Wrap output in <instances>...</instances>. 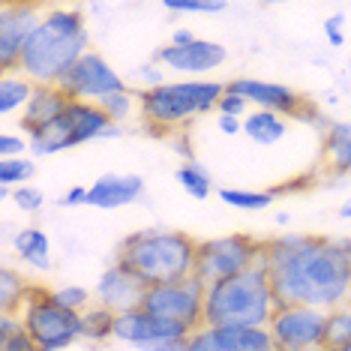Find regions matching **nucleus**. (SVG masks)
I'll use <instances>...</instances> for the list:
<instances>
[{
    "mask_svg": "<svg viewBox=\"0 0 351 351\" xmlns=\"http://www.w3.org/2000/svg\"><path fill=\"white\" fill-rule=\"evenodd\" d=\"M36 174V162L27 156L19 159H0V195H12L15 186H25V183L34 180Z\"/></svg>",
    "mask_w": 351,
    "mask_h": 351,
    "instance_id": "bb28decb",
    "label": "nucleus"
},
{
    "mask_svg": "<svg viewBox=\"0 0 351 351\" xmlns=\"http://www.w3.org/2000/svg\"><path fill=\"white\" fill-rule=\"evenodd\" d=\"M324 346L327 348H348L351 346V303L337 306L327 313V330H324Z\"/></svg>",
    "mask_w": 351,
    "mask_h": 351,
    "instance_id": "c756f323",
    "label": "nucleus"
},
{
    "mask_svg": "<svg viewBox=\"0 0 351 351\" xmlns=\"http://www.w3.org/2000/svg\"><path fill=\"white\" fill-rule=\"evenodd\" d=\"M58 87L73 102H102L106 97H111V93L130 90L123 78L117 75V69H111V63L102 58L99 51H87L84 58L60 78Z\"/></svg>",
    "mask_w": 351,
    "mask_h": 351,
    "instance_id": "f8f14e48",
    "label": "nucleus"
},
{
    "mask_svg": "<svg viewBox=\"0 0 351 351\" xmlns=\"http://www.w3.org/2000/svg\"><path fill=\"white\" fill-rule=\"evenodd\" d=\"M226 351H276L267 327H213Z\"/></svg>",
    "mask_w": 351,
    "mask_h": 351,
    "instance_id": "4be33fe9",
    "label": "nucleus"
},
{
    "mask_svg": "<svg viewBox=\"0 0 351 351\" xmlns=\"http://www.w3.org/2000/svg\"><path fill=\"white\" fill-rule=\"evenodd\" d=\"M276 351H322L327 313L315 306H279L267 324Z\"/></svg>",
    "mask_w": 351,
    "mask_h": 351,
    "instance_id": "9d476101",
    "label": "nucleus"
},
{
    "mask_svg": "<svg viewBox=\"0 0 351 351\" xmlns=\"http://www.w3.org/2000/svg\"><path fill=\"white\" fill-rule=\"evenodd\" d=\"M333 241H337V246L342 250V255H346V258L351 261V234H346V237H333Z\"/></svg>",
    "mask_w": 351,
    "mask_h": 351,
    "instance_id": "c03bdc74",
    "label": "nucleus"
},
{
    "mask_svg": "<svg viewBox=\"0 0 351 351\" xmlns=\"http://www.w3.org/2000/svg\"><path fill=\"white\" fill-rule=\"evenodd\" d=\"M51 298L60 303L63 309H75V313H84L87 303H90V291L84 285H60V289L51 291Z\"/></svg>",
    "mask_w": 351,
    "mask_h": 351,
    "instance_id": "2f4dec72",
    "label": "nucleus"
},
{
    "mask_svg": "<svg viewBox=\"0 0 351 351\" xmlns=\"http://www.w3.org/2000/svg\"><path fill=\"white\" fill-rule=\"evenodd\" d=\"M189 327L180 322H169L162 315H154L147 309H132V313L117 315L114 322V339L126 342V346H135L141 351H147L150 346H159V342H171V339H186Z\"/></svg>",
    "mask_w": 351,
    "mask_h": 351,
    "instance_id": "ddd939ff",
    "label": "nucleus"
},
{
    "mask_svg": "<svg viewBox=\"0 0 351 351\" xmlns=\"http://www.w3.org/2000/svg\"><path fill=\"white\" fill-rule=\"evenodd\" d=\"M69 102L73 99H69L58 84H36L34 97H30V102L25 106V111H21V117H19L21 132L34 135L39 130H45V126L58 123L60 117L66 114Z\"/></svg>",
    "mask_w": 351,
    "mask_h": 351,
    "instance_id": "a211bd4d",
    "label": "nucleus"
},
{
    "mask_svg": "<svg viewBox=\"0 0 351 351\" xmlns=\"http://www.w3.org/2000/svg\"><path fill=\"white\" fill-rule=\"evenodd\" d=\"M289 219H291L289 213H279V217H276V222H279V226H289Z\"/></svg>",
    "mask_w": 351,
    "mask_h": 351,
    "instance_id": "49530a36",
    "label": "nucleus"
},
{
    "mask_svg": "<svg viewBox=\"0 0 351 351\" xmlns=\"http://www.w3.org/2000/svg\"><path fill=\"white\" fill-rule=\"evenodd\" d=\"M45 10L49 6L25 3V0H3L0 3V69H3V75L19 73L21 54L43 21Z\"/></svg>",
    "mask_w": 351,
    "mask_h": 351,
    "instance_id": "9b49d317",
    "label": "nucleus"
},
{
    "mask_svg": "<svg viewBox=\"0 0 351 351\" xmlns=\"http://www.w3.org/2000/svg\"><path fill=\"white\" fill-rule=\"evenodd\" d=\"M174 178H178L180 183V189H186V195L189 198H207L213 193V180H210V174L204 171V165H198L195 159H186L183 165H178V171H174Z\"/></svg>",
    "mask_w": 351,
    "mask_h": 351,
    "instance_id": "cd10ccee",
    "label": "nucleus"
},
{
    "mask_svg": "<svg viewBox=\"0 0 351 351\" xmlns=\"http://www.w3.org/2000/svg\"><path fill=\"white\" fill-rule=\"evenodd\" d=\"M195 39H198V36H195L189 27H178V30L171 34V45H189V43H195Z\"/></svg>",
    "mask_w": 351,
    "mask_h": 351,
    "instance_id": "79ce46f5",
    "label": "nucleus"
},
{
    "mask_svg": "<svg viewBox=\"0 0 351 351\" xmlns=\"http://www.w3.org/2000/svg\"><path fill=\"white\" fill-rule=\"evenodd\" d=\"M12 250L21 255V261L34 265L36 270H51V237L43 228L27 226V228L15 231Z\"/></svg>",
    "mask_w": 351,
    "mask_h": 351,
    "instance_id": "aec40b11",
    "label": "nucleus"
},
{
    "mask_svg": "<svg viewBox=\"0 0 351 351\" xmlns=\"http://www.w3.org/2000/svg\"><path fill=\"white\" fill-rule=\"evenodd\" d=\"M93 294H97L99 306L123 315V313H132V309H141L145 294H147V282L138 274H132L126 265L114 261V265H108L106 270H102Z\"/></svg>",
    "mask_w": 351,
    "mask_h": 351,
    "instance_id": "2eb2a0df",
    "label": "nucleus"
},
{
    "mask_svg": "<svg viewBox=\"0 0 351 351\" xmlns=\"http://www.w3.org/2000/svg\"><path fill=\"white\" fill-rule=\"evenodd\" d=\"M21 322H25L27 333L34 337L39 351H63L82 337V313L75 309H63L51 291L34 285L27 294V303L21 309Z\"/></svg>",
    "mask_w": 351,
    "mask_h": 351,
    "instance_id": "423d86ee",
    "label": "nucleus"
},
{
    "mask_svg": "<svg viewBox=\"0 0 351 351\" xmlns=\"http://www.w3.org/2000/svg\"><path fill=\"white\" fill-rule=\"evenodd\" d=\"M102 108H106V114L111 117L114 123L121 121H130L135 106H138V97H135V90H121V93H111V97H106L99 102Z\"/></svg>",
    "mask_w": 351,
    "mask_h": 351,
    "instance_id": "7c9ffc66",
    "label": "nucleus"
},
{
    "mask_svg": "<svg viewBox=\"0 0 351 351\" xmlns=\"http://www.w3.org/2000/svg\"><path fill=\"white\" fill-rule=\"evenodd\" d=\"M36 84L21 73H6L0 78V114L10 117L15 111H25V106L34 97Z\"/></svg>",
    "mask_w": 351,
    "mask_h": 351,
    "instance_id": "b1692460",
    "label": "nucleus"
},
{
    "mask_svg": "<svg viewBox=\"0 0 351 351\" xmlns=\"http://www.w3.org/2000/svg\"><path fill=\"white\" fill-rule=\"evenodd\" d=\"M342 351H351V346H348V348H342Z\"/></svg>",
    "mask_w": 351,
    "mask_h": 351,
    "instance_id": "09e8293b",
    "label": "nucleus"
},
{
    "mask_svg": "<svg viewBox=\"0 0 351 351\" xmlns=\"http://www.w3.org/2000/svg\"><path fill=\"white\" fill-rule=\"evenodd\" d=\"M189 339V337H186ZM186 339H171V342H159V346H150L147 351H186Z\"/></svg>",
    "mask_w": 351,
    "mask_h": 351,
    "instance_id": "37998d69",
    "label": "nucleus"
},
{
    "mask_svg": "<svg viewBox=\"0 0 351 351\" xmlns=\"http://www.w3.org/2000/svg\"><path fill=\"white\" fill-rule=\"evenodd\" d=\"M145 195V180L141 174H117L108 171L87 186V204L99 207V210H117V207L135 204Z\"/></svg>",
    "mask_w": 351,
    "mask_h": 351,
    "instance_id": "f3484780",
    "label": "nucleus"
},
{
    "mask_svg": "<svg viewBox=\"0 0 351 351\" xmlns=\"http://www.w3.org/2000/svg\"><path fill=\"white\" fill-rule=\"evenodd\" d=\"M322 154L333 174H351V123L330 121L322 135Z\"/></svg>",
    "mask_w": 351,
    "mask_h": 351,
    "instance_id": "6ab92c4d",
    "label": "nucleus"
},
{
    "mask_svg": "<svg viewBox=\"0 0 351 351\" xmlns=\"http://www.w3.org/2000/svg\"><path fill=\"white\" fill-rule=\"evenodd\" d=\"M12 202L21 207V213H39L45 204V193L34 183H25V186H15L12 189Z\"/></svg>",
    "mask_w": 351,
    "mask_h": 351,
    "instance_id": "72a5a7b5",
    "label": "nucleus"
},
{
    "mask_svg": "<svg viewBox=\"0 0 351 351\" xmlns=\"http://www.w3.org/2000/svg\"><path fill=\"white\" fill-rule=\"evenodd\" d=\"M322 351H337V348H322Z\"/></svg>",
    "mask_w": 351,
    "mask_h": 351,
    "instance_id": "de8ad7c7",
    "label": "nucleus"
},
{
    "mask_svg": "<svg viewBox=\"0 0 351 351\" xmlns=\"http://www.w3.org/2000/svg\"><path fill=\"white\" fill-rule=\"evenodd\" d=\"M274 189H219V202L228 207H237V210L255 213L265 210V207L274 204Z\"/></svg>",
    "mask_w": 351,
    "mask_h": 351,
    "instance_id": "c85d7f7f",
    "label": "nucleus"
},
{
    "mask_svg": "<svg viewBox=\"0 0 351 351\" xmlns=\"http://www.w3.org/2000/svg\"><path fill=\"white\" fill-rule=\"evenodd\" d=\"M60 207H78V204H87V186H73L66 189L60 198H58Z\"/></svg>",
    "mask_w": 351,
    "mask_h": 351,
    "instance_id": "ea45409f",
    "label": "nucleus"
},
{
    "mask_svg": "<svg viewBox=\"0 0 351 351\" xmlns=\"http://www.w3.org/2000/svg\"><path fill=\"white\" fill-rule=\"evenodd\" d=\"M135 75H138V82H141V90L165 84V69L159 66V63H141V66L135 69Z\"/></svg>",
    "mask_w": 351,
    "mask_h": 351,
    "instance_id": "58836bf2",
    "label": "nucleus"
},
{
    "mask_svg": "<svg viewBox=\"0 0 351 351\" xmlns=\"http://www.w3.org/2000/svg\"><path fill=\"white\" fill-rule=\"evenodd\" d=\"M285 130H289V123L279 114H274V111L252 108L250 114L243 117V135L252 145H261V147H270V145H276V141H282Z\"/></svg>",
    "mask_w": 351,
    "mask_h": 351,
    "instance_id": "412c9836",
    "label": "nucleus"
},
{
    "mask_svg": "<svg viewBox=\"0 0 351 351\" xmlns=\"http://www.w3.org/2000/svg\"><path fill=\"white\" fill-rule=\"evenodd\" d=\"M217 126H219L222 135H241V132H243V121H241V117H226V114H219V117H217Z\"/></svg>",
    "mask_w": 351,
    "mask_h": 351,
    "instance_id": "a19ab883",
    "label": "nucleus"
},
{
    "mask_svg": "<svg viewBox=\"0 0 351 351\" xmlns=\"http://www.w3.org/2000/svg\"><path fill=\"white\" fill-rule=\"evenodd\" d=\"M261 255H265V241H258L252 234L207 237V241H198L195 276L204 285H213L219 279L237 276L243 270L261 265Z\"/></svg>",
    "mask_w": 351,
    "mask_h": 351,
    "instance_id": "0eeeda50",
    "label": "nucleus"
},
{
    "mask_svg": "<svg viewBox=\"0 0 351 351\" xmlns=\"http://www.w3.org/2000/svg\"><path fill=\"white\" fill-rule=\"evenodd\" d=\"M279 309L265 265L207 285L204 327H267Z\"/></svg>",
    "mask_w": 351,
    "mask_h": 351,
    "instance_id": "7ed1b4c3",
    "label": "nucleus"
},
{
    "mask_svg": "<svg viewBox=\"0 0 351 351\" xmlns=\"http://www.w3.org/2000/svg\"><path fill=\"white\" fill-rule=\"evenodd\" d=\"M204 294L207 285L198 276H186L180 282L165 285H147L141 309L169 318V322H180L189 330H198L204 324Z\"/></svg>",
    "mask_w": 351,
    "mask_h": 351,
    "instance_id": "1a4fd4ad",
    "label": "nucleus"
},
{
    "mask_svg": "<svg viewBox=\"0 0 351 351\" xmlns=\"http://www.w3.org/2000/svg\"><path fill=\"white\" fill-rule=\"evenodd\" d=\"M30 150V138L25 132H3L0 135V159H19Z\"/></svg>",
    "mask_w": 351,
    "mask_h": 351,
    "instance_id": "c9c22d12",
    "label": "nucleus"
},
{
    "mask_svg": "<svg viewBox=\"0 0 351 351\" xmlns=\"http://www.w3.org/2000/svg\"><path fill=\"white\" fill-rule=\"evenodd\" d=\"M114 322L117 313H111L106 306H93L82 313V337L90 342H106L114 339Z\"/></svg>",
    "mask_w": 351,
    "mask_h": 351,
    "instance_id": "a878e982",
    "label": "nucleus"
},
{
    "mask_svg": "<svg viewBox=\"0 0 351 351\" xmlns=\"http://www.w3.org/2000/svg\"><path fill=\"white\" fill-rule=\"evenodd\" d=\"M324 36L333 49H342V45H346V15L342 12L330 15V19L324 21Z\"/></svg>",
    "mask_w": 351,
    "mask_h": 351,
    "instance_id": "4c0bfd02",
    "label": "nucleus"
},
{
    "mask_svg": "<svg viewBox=\"0 0 351 351\" xmlns=\"http://www.w3.org/2000/svg\"><path fill=\"white\" fill-rule=\"evenodd\" d=\"M228 51L226 45L213 43V39H195L189 45H162V49L154 51V63H159L162 69H171V73L189 75V78H202L213 69H219L226 63Z\"/></svg>",
    "mask_w": 351,
    "mask_h": 351,
    "instance_id": "4468645a",
    "label": "nucleus"
},
{
    "mask_svg": "<svg viewBox=\"0 0 351 351\" xmlns=\"http://www.w3.org/2000/svg\"><path fill=\"white\" fill-rule=\"evenodd\" d=\"M261 265L267 267L279 306L330 309L351 303V261L333 237L279 234L265 241Z\"/></svg>",
    "mask_w": 351,
    "mask_h": 351,
    "instance_id": "f257e3e1",
    "label": "nucleus"
},
{
    "mask_svg": "<svg viewBox=\"0 0 351 351\" xmlns=\"http://www.w3.org/2000/svg\"><path fill=\"white\" fill-rule=\"evenodd\" d=\"M30 289H34V285H30L19 270L3 265L0 267V313L3 315H21Z\"/></svg>",
    "mask_w": 351,
    "mask_h": 351,
    "instance_id": "5701e85b",
    "label": "nucleus"
},
{
    "mask_svg": "<svg viewBox=\"0 0 351 351\" xmlns=\"http://www.w3.org/2000/svg\"><path fill=\"white\" fill-rule=\"evenodd\" d=\"M228 87L261 111H274L279 117H291L298 123H313V126H322V130L330 123V121H322V111L315 108L313 99L300 97L289 84L261 82V78H234V82H228Z\"/></svg>",
    "mask_w": 351,
    "mask_h": 351,
    "instance_id": "6e6552de",
    "label": "nucleus"
},
{
    "mask_svg": "<svg viewBox=\"0 0 351 351\" xmlns=\"http://www.w3.org/2000/svg\"><path fill=\"white\" fill-rule=\"evenodd\" d=\"M0 351H39L25 322H21V315L0 313Z\"/></svg>",
    "mask_w": 351,
    "mask_h": 351,
    "instance_id": "393cba45",
    "label": "nucleus"
},
{
    "mask_svg": "<svg viewBox=\"0 0 351 351\" xmlns=\"http://www.w3.org/2000/svg\"><path fill=\"white\" fill-rule=\"evenodd\" d=\"M339 217H342V219H351V198H346V202H342V207H339Z\"/></svg>",
    "mask_w": 351,
    "mask_h": 351,
    "instance_id": "a18cd8bd",
    "label": "nucleus"
},
{
    "mask_svg": "<svg viewBox=\"0 0 351 351\" xmlns=\"http://www.w3.org/2000/svg\"><path fill=\"white\" fill-rule=\"evenodd\" d=\"M226 84L210 82V78H186V82H165L150 90H135L141 108V121L147 130L169 135L178 126H186L189 121L202 114H210L219 106Z\"/></svg>",
    "mask_w": 351,
    "mask_h": 351,
    "instance_id": "39448f33",
    "label": "nucleus"
},
{
    "mask_svg": "<svg viewBox=\"0 0 351 351\" xmlns=\"http://www.w3.org/2000/svg\"><path fill=\"white\" fill-rule=\"evenodd\" d=\"M63 117L69 123V147H82L87 141H102L121 135V126L106 114V108L99 102H69Z\"/></svg>",
    "mask_w": 351,
    "mask_h": 351,
    "instance_id": "dca6fc26",
    "label": "nucleus"
},
{
    "mask_svg": "<svg viewBox=\"0 0 351 351\" xmlns=\"http://www.w3.org/2000/svg\"><path fill=\"white\" fill-rule=\"evenodd\" d=\"M165 10L169 12H207V15H217L226 10V0H165Z\"/></svg>",
    "mask_w": 351,
    "mask_h": 351,
    "instance_id": "473e14b6",
    "label": "nucleus"
},
{
    "mask_svg": "<svg viewBox=\"0 0 351 351\" xmlns=\"http://www.w3.org/2000/svg\"><path fill=\"white\" fill-rule=\"evenodd\" d=\"M186 351H226L222 348V342L217 337V330L213 327H198V330L189 333V339H186Z\"/></svg>",
    "mask_w": 351,
    "mask_h": 351,
    "instance_id": "f704fd0d",
    "label": "nucleus"
},
{
    "mask_svg": "<svg viewBox=\"0 0 351 351\" xmlns=\"http://www.w3.org/2000/svg\"><path fill=\"white\" fill-rule=\"evenodd\" d=\"M217 114H226V117H243L250 114V102H246L241 93H234L231 87L226 84V93H222V99H219V106H217Z\"/></svg>",
    "mask_w": 351,
    "mask_h": 351,
    "instance_id": "e433bc0d",
    "label": "nucleus"
},
{
    "mask_svg": "<svg viewBox=\"0 0 351 351\" xmlns=\"http://www.w3.org/2000/svg\"><path fill=\"white\" fill-rule=\"evenodd\" d=\"M90 49V30L82 10L49 6L21 54L19 73L34 84H60V78L75 66Z\"/></svg>",
    "mask_w": 351,
    "mask_h": 351,
    "instance_id": "f03ea898",
    "label": "nucleus"
},
{
    "mask_svg": "<svg viewBox=\"0 0 351 351\" xmlns=\"http://www.w3.org/2000/svg\"><path fill=\"white\" fill-rule=\"evenodd\" d=\"M195 237L171 228L135 231L117 246V261L130 267L132 274H138L147 285L180 282L186 276H195Z\"/></svg>",
    "mask_w": 351,
    "mask_h": 351,
    "instance_id": "20e7f679",
    "label": "nucleus"
}]
</instances>
